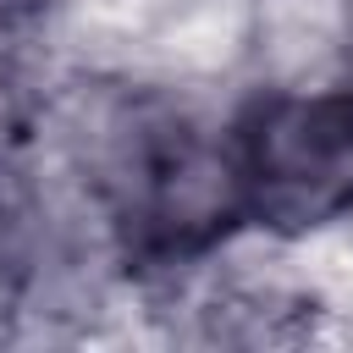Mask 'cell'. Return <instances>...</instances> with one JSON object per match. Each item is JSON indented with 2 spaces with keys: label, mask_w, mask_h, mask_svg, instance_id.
I'll list each match as a JSON object with an SVG mask.
<instances>
[{
  "label": "cell",
  "mask_w": 353,
  "mask_h": 353,
  "mask_svg": "<svg viewBox=\"0 0 353 353\" xmlns=\"http://www.w3.org/2000/svg\"><path fill=\"white\" fill-rule=\"evenodd\" d=\"M83 171L127 270H193L248 226L232 127L215 132L171 99H110L83 149Z\"/></svg>",
  "instance_id": "1"
},
{
  "label": "cell",
  "mask_w": 353,
  "mask_h": 353,
  "mask_svg": "<svg viewBox=\"0 0 353 353\" xmlns=\"http://www.w3.org/2000/svg\"><path fill=\"white\" fill-rule=\"evenodd\" d=\"M248 226L281 243L353 215V72L292 88H254L232 121Z\"/></svg>",
  "instance_id": "2"
},
{
  "label": "cell",
  "mask_w": 353,
  "mask_h": 353,
  "mask_svg": "<svg viewBox=\"0 0 353 353\" xmlns=\"http://www.w3.org/2000/svg\"><path fill=\"white\" fill-rule=\"evenodd\" d=\"M254 61L265 88L353 72V0H254Z\"/></svg>",
  "instance_id": "3"
},
{
  "label": "cell",
  "mask_w": 353,
  "mask_h": 353,
  "mask_svg": "<svg viewBox=\"0 0 353 353\" xmlns=\"http://www.w3.org/2000/svg\"><path fill=\"white\" fill-rule=\"evenodd\" d=\"M50 0H0V72H11L44 33Z\"/></svg>",
  "instance_id": "4"
}]
</instances>
